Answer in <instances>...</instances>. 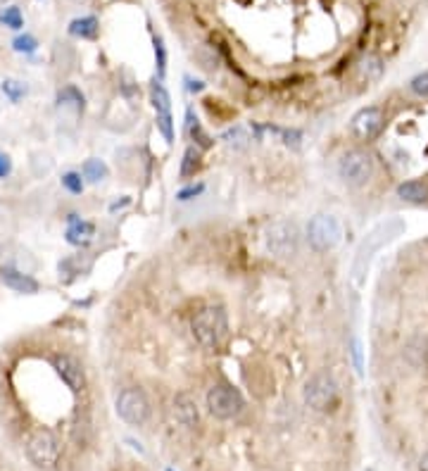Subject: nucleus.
Masks as SVG:
<instances>
[{
    "label": "nucleus",
    "mask_w": 428,
    "mask_h": 471,
    "mask_svg": "<svg viewBox=\"0 0 428 471\" xmlns=\"http://www.w3.org/2000/svg\"><path fill=\"white\" fill-rule=\"evenodd\" d=\"M302 402L310 412L328 417L335 414L340 407V388L335 378L328 371H317L305 381L302 388Z\"/></svg>",
    "instance_id": "1"
},
{
    "label": "nucleus",
    "mask_w": 428,
    "mask_h": 471,
    "mask_svg": "<svg viewBox=\"0 0 428 471\" xmlns=\"http://www.w3.org/2000/svg\"><path fill=\"white\" fill-rule=\"evenodd\" d=\"M245 397L243 392L231 383H214L205 395V410L207 414L219 421V424H233L245 414Z\"/></svg>",
    "instance_id": "2"
},
{
    "label": "nucleus",
    "mask_w": 428,
    "mask_h": 471,
    "mask_svg": "<svg viewBox=\"0 0 428 471\" xmlns=\"http://www.w3.org/2000/svg\"><path fill=\"white\" fill-rule=\"evenodd\" d=\"M26 460L34 464L36 469L50 471L60 464L62 457V440L57 438V433L48 426H36L31 433L26 435L24 442Z\"/></svg>",
    "instance_id": "3"
},
{
    "label": "nucleus",
    "mask_w": 428,
    "mask_h": 471,
    "mask_svg": "<svg viewBox=\"0 0 428 471\" xmlns=\"http://www.w3.org/2000/svg\"><path fill=\"white\" fill-rule=\"evenodd\" d=\"M190 331L203 348L217 350L221 343L226 340V333H228V319H226L224 307H219V305L203 307V310L193 317Z\"/></svg>",
    "instance_id": "4"
},
{
    "label": "nucleus",
    "mask_w": 428,
    "mask_h": 471,
    "mask_svg": "<svg viewBox=\"0 0 428 471\" xmlns=\"http://www.w3.org/2000/svg\"><path fill=\"white\" fill-rule=\"evenodd\" d=\"M264 245L274 257L278 260H285V257H292L300 248V228L295 221L290 219H278L271 221L264 231Z\"/></svg>",
    "instance_id": "5"
},
{
    "label": "nucleus",
    "mask_w": 428,
    "mask_h": 471,
    "mask_svg": "<svg viewBox=\"0 0 428 471\" xmlns=\"http://www.w3.org/2000/svg\"><path fill=\"white\" fill-rule=\"evenodd\" d=\"M114 410H117L119 419L124 421L128 426H146L150 421V412H153V407H150V400L148 395L143 392L141 388H121L117 400H114Z\"/></svg>",
    "instance_id": "6"
},
{
    "label": "nucleus",
    "mask_w": 428,
    "mask_h": 471,
    "mask_svg": "<svg viewBox=\"0 0 428 471\" xmlns=\"http://www.w3.org/2000/svg\"><path fill=\"white\" fill-rule=\"evenodd\" d=\"M338 174L347 186H364L374 176V157L367 150H347L338 162Z\"/></svg>",
    "instance_id": "7"
},
{
    "label": "nucleus",
    "mask_w": 428,
    "mask_h": 471,
    "mask_svg": "<svg viewBox=\"0 0 428 471\" xmlns=\"http://www.w3.org/2000/svg\"><path fill=\"white\" fill-rule=\"evenodd\" d=\"M340 236H342L340 221L331 217V214H317V217H312L310 224H307V240H310V245L314 250H319V253H326V250L338 245Z\"/></svg>",
    "instance_id": "8"
},
{
    "label": "nucleus",
    "mask_w": 428,
    "mask_h": 471,
    "mask_svg": "<svg viewBox=\"0 0 428 471\" xmlns=\"http://www.w3.org/2000/svg\"><path fill=\"white\" fill-rule=\"evenodd\" d=\"M383 126H385V114L381 107H376V105L364 107V110L357 112L352 121H350V131L360 141H374L376 136L383 131Z\"/></svg>",
    "instance_id": "9"
},
{
    "label": "nucleus",
    "mask_w": 428,
    "mask_h": 471,
    "mask_svg": "<svg viewBox=\"0 0 428 471\" xmlns=\"http://www.w3.org/2000/svg\"><path fill=\"white\" fill-rule=\"evenodd\" d=\"M150 100H153V107L157 112V126H160V131L164 136V141L171 143L174 141V124H171V103H169V93L167 88L155 81L150 86Z\"/></svg>",
    "instance_id": "10"
},
{
    "label": "nucleus",
    "mask_w": 428,
    "mask_h": 471,
    "mask_svg": "<svg viewBox=\"0 0 428 471\" xmlns=\"http://www.w3.org/2000/svg\"><path fill=\"white\" fill-rule=\"evenodd\" d=\"M53 367L57 371V376L62 378V383L67 385L71 392H81L86 388V371L81 367V362L71 355H55Z\"/></svg>",
    "instance_id": "11"
},
{
    "label": "nucleus",
    "mask_w": 428,
    "mask_h": 471,
    "mask_svg": "<svg viewBox=\"0 0 428 471\" xmlns=\"http://www.w3.org/2000/svg\"><path fill=\"white\" fill-rule=\"evenodd\" d=\"M0 281H3L7 288L14 293H21V295H34L39 293V281L31 274H24V271L14 269V267H3L0 269Z\"/></svg>",
    "instance_id": "12"
},
{
    "label": "nucleus",
    "mask_w": 428,
    "mask_h": 471,
    "mask_svg": "<svg viewBox=\"0 0 428 471\" xmlns=\"http://www.w3.org/2000/svg\"><path fill=\"white\" fill-rule=\"evenodd\" d=\"M67 231H64V238H67V243H71V245H88V243L93 240V236H96V226L91 224V221H83L78 214H69L67 217Z\"/></svg>",
    "instance_id": "13"
},
{
    "label": "nucleus",
    "mask_w": 428,
    "mask_h": 471,
    "mask_svg": "<svg viewBox=\"0 0 428 471\" xmlns=\"http://www.w3.org/2000/svg\"><path fill=\"white\" fill-rule=\"evenodd\" d=\"M397 196L407 203H426L428 200V178H412L397 186Z\"/></svg>",
    "instance_id": "14"
},
{
    "label": "nucleus",
    "mask_w": 428,
    "mask_h": 471,
    "mask_svg": "<svg viewBox=\"0 0 428 471\" xmlns=\"http://www.w3.org/2000/svg\"><path fill=\"white\" fill-rule=\"evenodd\" d=\"M98 31H100V26L93 14H88V17H78L69 24V34L76 36V39H96Z\"/></svg>",
    "instance_id": "15"
},
{
    "label": "nucleus",
    "mask_w": 428,
    "mask_h": 471,
    "mask_svg": "<svg viewBox=\"0 0 428 471\" xmlns=\"http://www.w3.org/2000/svg\"><path fill=\"white\" fill-rule=\"evenodd\" d=\"M81 176H83V181H88V183H100L107 176V164L103 160H98V157H91V160L83 162Z\"/></svg>",
    "instance_id": "16"
},
{
    "label": "nucleus",
    "mask_w": 428,
    "mask_h": 471,
    "mask_svg": "<svg viewBox=\"0 0 428 471\" xmlns=\"http://www.w3.org/2000/svg\"><path fill=\"white\" fill-rule=\"evenodd\" d=\"M57 103L60 107H74V112H81L83 110V93L74 88V86H67L57 93Z\"/></svg>",
    "instance_id": "17"
},
{
    "label": "nucleus",
    "mask_w": 428,
    "mask_h": 471,
    "mask_svg": "<svg viewBox=\"0 0 428 471\" xmlns=\"http://www.w3.org/2000/svg\"><path fill=\"white\" fill-rule=\"evenodd\" d=\"M0 91L5 93V98L10 100V103H19V100L26 98V83L24 81H17V78H5L3 83H0Z\"/></svg>",
    "instance_id": "18"
},
{
    "label": "nucleus",
    "mask_w": 428,
    "mask_h": 471,
    "mask_svg": "<svg viewBox=\"0 0 428 471\" xmlns=\"http://www.w3.org/2000/svg\"><path fill=\"white\" fill-rule=\"evenodd\" d=\"M185 128H188L190 138L198 143V148H203V150H205V148H210V146H212V138L203 131V126H200L198 117H193V112H188V124H185Z\"/></svg>",
    "instance_id": "19"
},
{
    "label": "nucleus",
    "mask_w": 428,
    "mask_h": 471,
    "mask_svg": "<svg viewBox=\"0 0 428 471\" xmlns=\"http://www.w3.org/2000/svg\"><path fill=\"white\" fill-rule=\"evenodd\" d=\"M200 169V148L198 146H188L183 155V164H181V176H193Z\"/></svg>",
    "instance_id": "20"
},
{
    "label": "nucleus",
    "mask_w": 428,
    "mask_h": 471,
    "mask_svg": "<svg viewBox=\"0 0 428 471\" xmlns=\"http://www.w3.org/2000/svg\"><path fill=\"white\" fill-rule=\"evenodd\" d=\"M0 24H5L7 29H14V31H19V29L24 26V17H21L19 7L17 5L5 7V10L0 12Z\"/></svg>",
    "instance_id": "21"
},
{
    "label": "nucleus",
    "mask_w": 428,
    "mask_h": 471,
    "mask_svg": "<svg viewBox=\"0 0 428 471\" xmlns=\"http://www.w3.org/2000/svg\"><path fill=\"white\" fill-rule=\"evenodd\" d=\"M12 50L14 53H21V55H31L39 50V41H36V36H31V34H19L17 39L12 41Z\"/></svg>",
    "instance_id": "22"
},
{
    "label": "nucleus",
    "mask_w": 428,
    "mask_h": 471,
    "mask_svg": "<svg viewBox=\"0 0 428 471\" xmlns=\"http://www.w3.org/2000/svg\"><path fill=\"white\" fill-rule=\"evenodd\" d=\"M83 176L81 171H64L62 174V186L67 188L69 193H74V196H78V193H83Z\"/></svg>",
    "instance_id": "23"
},
{
    "label": "nucleus",
    "mask_w": 428,
    "mask_h": 471,
    "mask_svg": "<svg viewBox=\"0 0 428 471\" xmlns=\"http://www.w3.org/2000/svg\"><path fill=\"white\" fill-rule=\"evenodd\" d=\"M224 141H226V146H231V148H245L250 136L245 133V128L235 126V128H228L224 133Z\"/></svg>",
    "instance_id": "24"
},
{
    "label": "nucleus",
    "mask_w": 428,
    "mask_h": 471,
    "mask_svg": "<svg viewBox=\"0 0 428 471\" xmlns=\"http://www.w3.org/2000/svg\"><path fill=\"white\" fill-rule=\"evenodd\" d=\"M155 60H157V71H160V76H164V69H167V50H164L160 36H155Z\"/></svg>",
    "instance_id": "25"
},
{
    "label": "nucleus",
    "mask_w": 428,
    "mask_h": 471,
    "mask_svg": "<svg viewBox=\"0 0 428 471\" xmlns=\"http://www.w3.org/2000/svg\"><path fill=\"white\" fill-rule=\"evenodd\" d=\"M409 86H412V91L417 93V96L428 98V71H424V74H419V76H414Z\"/></svg>",
    "instance_id": "26"
},
{
    "label": "nucleus",
    "mask_w": 428,
    "mask_h": 471,
    "mask_svg": "<svg viewBox=\"0 0 428 471\" xmlns=\"http://www.w3.org/2000/svg\"><path fill=\"white\" fill-rule=\"evenodd\" d=\"M203 191H205V186H203V183H198V186H188V188L178 191V193H176V198H178V200H190V198L200 196V193H203Z\"/></svg>",
    "instance_id": "27"
},
{
    "label": "nucleus",
    "mask_w": 428,
    "mask_h": 471,
    "mask_svg": "<svg viewBox=\"0 0 428 471\" xmlns=\"http://www.w3.org/2000/svg\"><path fill=\"white\" fill-rule=\"evenodd\" d=\"M12 174V160L10 155H5L3 150H0V178H7Z\"/></svg>",
    "instance_id": "28"
},
{
    "label": "nucleus",
    "mask_w": 428,
    "mask_h": 471,
    "mask_svg": "<svg viewBox=\"0 0 428 471\" xmlns=\"http://www.w3.org/2000/svg\"><path fill=\"white\" fill-rule=\"evenodd\" d=\"M417 471H428V452H424V455H421V460H419V467H417Z\"/></svg>",
    "instance_id": "29"
},
{
    "label": "nucleus",
    "mask_w": 428,
    "mask_h": 471,
    "mask_svg": "<svg viewBox=\"0 0 428 471\" xmlns=\"http://www.w3.org/2000/svg\"><path fill=\"white\" fill-rule=\"evenodd\" d=\"M188 88L198 93V91H203V83H200V81H190V86H188Z\"/></svg>",
    "instance_id": "30"
}]
</instances>
